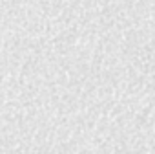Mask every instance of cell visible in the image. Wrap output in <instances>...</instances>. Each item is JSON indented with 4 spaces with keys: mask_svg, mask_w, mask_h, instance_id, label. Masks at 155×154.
<instances>
[]
</instances>
